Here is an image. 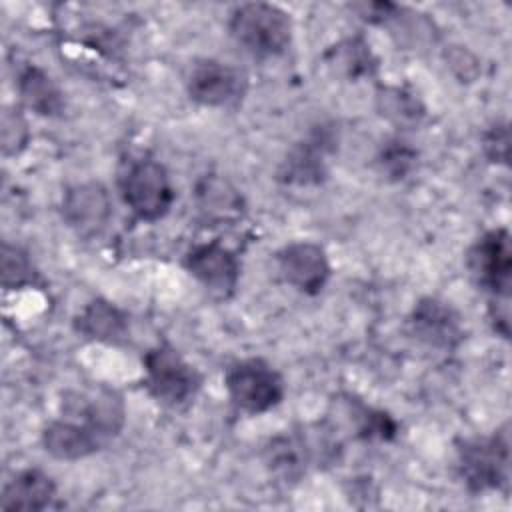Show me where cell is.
Returning <instances> with one entry per match:
<instances>
[{"label":"cell","mask_w":512,"mask_h":512,"mask_svg":"<svg viewBox=\"0 0 512 512\" xmlns=\"http://www.w3.org/2000/svg\"><path fill=\"white\" fill-rule=\"evenodd\" d=\"M230 34L238 46L256 58L280 56L292 42V18L276 4L248 2L240 4L228 22Z\"/></svg>","instance_id":"cell-1"},{"label":"cell","mask_w":512,"mask_h":512,"mask_svg":"<svg viewBox=\"0 0 512 512\" xmlns=\"http://www.w3.org/2000/svg\"><path fill=\"white\" fill-rule=\"evenodd\" d=\"M456 452L460 476L470 492L482 494L490 490H508L510 440L506 426L490 436L458 440Z\"/></svg>","instance_id":"cell-2"},{"label":"cell","mask_w":512,"mask_h":512,"mask_svg":"<svg viewBox=\"0 0 512 512\" xmlns=\"http://www.w3.org/2000/svg\"><path fill=\"white\" fill-rule=\"evenodd\" d=\"M144 384L156 402L180 408L188 404L202 386L200 372L188 364L170 344H158L142 358Z\"/></svg>","instance_id":"cell-3"},{"label":"cell","mask_w":512,"mask_h":512,"mask_svg":"<svg viewBox=\"0 0 512 512\" xmlns=\"http://www.w3.org/2000/svg\"><path fill=\"white\" fill-rule=\"evenodd\" d=\"M120 194L132 214L156 222L168 214L176 198L164 164L152 158L132 160L120 176Z\"/></svg>","instance_id":"cell-4"},{"label":"cell","mask_w":512,"mask_h":512,"mask_svg":"<svg viewBox=\"0 0 512 512\" xmlns=\"http://www.w3.org/2000/svg\"><path fill=\"white\" fill-rule=\"evenodd\" d=\"M224 386L230 400L248 414H262L284 398V380L262 358H246L228 366Z\"/></svg>","instance_id":"cell-5"},{"label":"cell","mask_w":512,"mask_h":512,"mask_svg":"<svg viewBox=\"0 0 512 512\" xmlns=\"http://www.w3.org/2000/svg\"><path fill=\"white\" fill-rule=\"evenodd\" d=\"M466 264L480 288L490 292L496 300H508L512 284V250L510 232L506 228L484 232L468 250Z\"/></svg>","instance_id":"cell-6"},{"label":"cell","mask_w":512,"mask_h":512,"mask_svg":"<svg viewBox=\"0 0 512 512\" xmlns=\"http://www.w3.org/2000/svg\"><path fill=\"white\" fill-rule=\"evenodd\" d=\"M246 88L248 78L240 68L212 58L194 62L186 80L188 96L196 104L210 108L238 104L246 94Z\"/></svg>","instance_id":"cell-7"},{"label":"cell","mask_w":512,"mask_h":512,"mask_svg":"<svg viewBox=\"0 0 512 512\" xmlns=\"http://www.w3.org/2000/svg\"><path fill=\"white\" fill-rule=\"evenodd\" d=\"M184 268L220 298H228L236 290L240 278V262L236 254L220 240L192 246L184 256Z\"/></svg>","instance_id":"cell-8"},{"label":"cell","mask_w":512,"mask_h":512,"mask_svg":"<svg viewBox=\"0 0 512 512\" xmlns=\"http://www.w3.org/2000/svg\"><path fill=\"white\" fill-rule=\"evenodd\" d=\"M276 264L284 282L308 296L320 294L332 272L324 248L308 240L286 244L276 254Z\"/></svg>","instance_id":"cell-9"},{"label":"cell","mask_w":512,"mask_h":512,"mask_svg":"<svg viewBox=\"0 0 512 512\" xmlns=\"http://www.w3.org/2000/svg\"><path fill=\"white\" fill-rule=\"evenodd\" d=\"M410 334L436 350H454L464 338L458 312L444 300L422 298L408 316Z\"/></svg>","instance_id":"cell-10"},{"label":"cell","mask_w":512,"mask_h":512,"mask_svg":"<svg viewBox=\"0 0 512 512\" xmlns=\"http://www.w3.org/2000/svg\"><path fill=\"white\" fill-rule=\"evenodd\" d=\"M334 148V134L330 128H318L302 142L294 144L280 164L278 180L296 186H314L324 182L328 174L326 156Z\"/></svg>","instance_id":"cell-11"},{"label":"cell","mask_w":512,"mask_h":512,"mask_svg":"<svg viewBox=\"0 0 512 512\" xmlns=\"http://www.w3.org/2000/svg\"><path fill=\"white\" fill-rule=\"evenodd\" d=\"M62 214L78 236L98 234L106 228L112 214L108 190L100 182H84L68 188L62 198Z\"/></svg>","instance_id":"cell-12"},{"label":"cell","mask_w":512,"mask_h":512,"mask_svg":"<svg viewBox=\"0 0 512 512\" xmlns=\"http://www.w3.org/2000/svg\"><path fill=\"white\" fill-rule=\"evenodd\" d=\"M42 446L52 458L74 462L96 454L106 442L82 422L64 416L44 428Z\"/></svg>","instance_id":"cell-13"},{"label":"cell","mask_w":512,"mask_h":512,"mask_svg":"<svg viewBox=\"0 0 512 512\" xmlns=\"http://www.w3.org/2000/svg\"><path fill=\"white\" fill-rule=\"evenodd\" d=\"M56 498V484L40 468H24L16 472L2 490V510H46Z\"/></svg>","instance_id":"cell-14"},{"label":"cell","mask_w":512,"mask_h":512,"mask_svg":"<svg viewBox=\"0 0 512 512\" xmlns=\"http://www.w3.org/2000/svg\"><path fill=\"white\" fill-rule=\"evenodd\" d=\"M74 330L92 342L118 346L128 338V316L108 300L96 298L74 318Z\"/></svg>","instance_id":"cell-15"},{"label":"cell","mask_w":512,"mask_h":512,"mask_svg":"<svg viewBox=\"0 0 512 512\" xmlns=\"http://www.w3.org/2000/svg\"><path fill=\"white\" fill-rule=\"evenodd\" d=\"M196 206L208 222H230L242 214L240 192L224 178L208 174L196 184Z\"/></svg>","instance_id":"cell-16"},{"label":"cell","mask_w":512,"mask_h":512,"mask_svg":"<svg viewBox=\"0 0 512 512\" xmlns=\"http://www.w3.org/2000/svg\"><path fill=\"white\" fill-rule=\"evenodd\" d=\"M22 102L40 116H58L64 110V94L58 84L38 66H28L18 78Z\"/></svg>","instance_id":"cell-17"},{"label":"cell","mask_w":512,"mask_h":512,"mask_svg":"<svg viewBox=\"0 0 512 512\" xmlns=\"http://www.w3.org/2000/svg\"><path fill=\"white\" fill-rule=\"evenodd\" d=\"M266 466L286 482L298 480L308 466V448L298 434H280L270 438L264 448Z\"/></svg>","instance_id":"cell-18"},{"label":"cell","mask_w":512,"mask_h":512,"mask_svg":"<svg viewBox=\"0 0 512 512\" xmlns=\"http://www.w3.org/2000/svg\"><path fill=\"white\" fill-rule=\"evenodd\" d=\"M332 64H336L348 78L370 76L376 70V60L370 46L362 38H348L332 50Z\"/></svg>","instance_id":"cell-19"},{"label":"cell","mask_w":512,"mask_h":512,"mask_svg":"<svg viewBox=\"0 0 512 512\" xmlns=\"http://www.w3.org/2000/svg\"><path fill=\"white\" fill-rule=\"evenodd\" d=\"M0 268H2V286L6 290H20L26 286H34L38 272L30 260V256L8 242L2 244V256H0Z\"/></svg>","instance_id":"cell-20"},{"label":"cell","mask_w":512,"mask_h":512,"mask_svg":"<svg viewBox=\"0 0 512 512\" xmlns=\"http://www.w3.org/2000/svg\"><path fill=\"white\" fill-rule=\"evenodd\" d=\"M378 102H380L382 114L400 126L418 124L420 118L424 116V108L418 102V98H414L410 92H406L398 86L384 88L378 94Z\"/></svg>","instance_id":"cell-21"},{"label":"cell","mask_w":512,"mask_h":512,"mask_svg":"<svg viewBox=\"0 0 512 512\" xmlns=\"http://www.w3.org/2000/svg\"><path fill=\"white\" fill-rule=\"evenodd\" d=\"M416 158L418 154L414 148H410L406 142L392 140L382 148L378 162L384 174H388L392 180H402L414 170Z\"/></svg>","instance_id":"cell-22"},{"label":"cell","mask_w":512,"mask_h":512,"mask_svg":"<svg viewBox=\"0 0 512 512\" xmlns=\"http://www.w3.org/2000/svg\"><path fill=\"white\" fill-rule=\"evenodd\" d=\"M28 142V124L20 110H6L2 116V150L6 156L18 154Z\"/></svg>","instance_id":"cell-23"},{"label":"cell","mask_w":512,"mask_h":512,"mask_svg":"<svg viewBox=\"0 0 512 512\" xmlns=\"http://www.w3.org/2000/svg\"><path fill=\"white\" fill-rule=\"evenodd\" d=\"M482 150H484V154L490 162L508 166V160H510V132H508L506 122H496L484 132Z\"/></svg>","instance_id":"cell-24"}]
</instances>
